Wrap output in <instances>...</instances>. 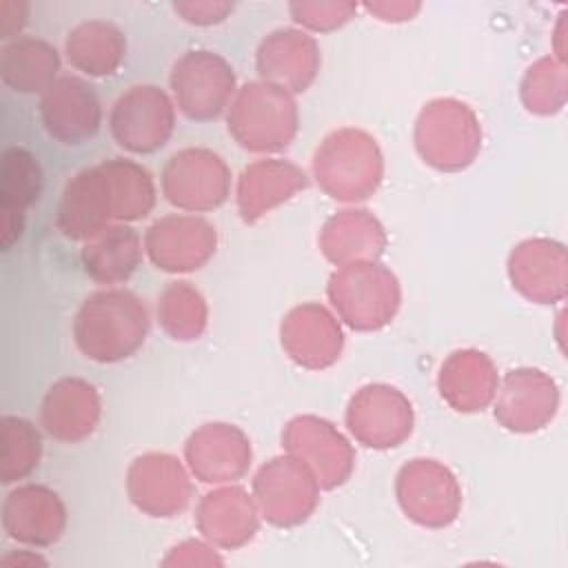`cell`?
<instances>
[{
    "mask_svg": "<svg viewBox=\"0 0 568 568\" xmlns=\"http://www.w3.org/2000/svg\"><path fill=\"white\" fill-rule=\"evenodd\" d=\"M160 184L171 206L186 213H206L229 200L231 171L220 153L189 146L166 160Z\"/></svg>",
    "mask_w": 568,
    "mask_h": 568,
    "instance_id": "obj_9",
    "label": "cell"
},
{
    "mask_svg": "<svg viewBox=\"0 0 568 568\" xmlns=\"http://www.w3.org/2000/svg\"><path fill=\"white\" fill-rule=\"evenodd\" d=\"M100 164L109 182L113 220L118 224H129L146 217L158 197L151 173L142 164L124 158H111Z\"/></svg>",
    "mask_w": 568,
    "mask_h": 568,
    "instance_id": "obj_32",
    "label": "cell"
},
{
    "mask_svg": "<svg viewBox=\"0 0 568 568\" xmlns=\"http://www.w3.org/2000/svg\"><path fill=\"white\" fill-rule=\"evenodd\" d=\"M497 386L499 375L493 359L475 348L453 351L437 375L442 399L459 413L484 410L495 399Z\"/></svg>",
    "mask_w": 568,
    "mask_h": 568,
    "instance_id": "obj_27",
    "label": "cell"
},
{
    "mask_svg": "<svg viewBox=\"0 0 568 568\" xmlns=\"http://www.w3.org/2000/svg\"><path fill=\"white\" fill-rule=\"evenodd\" d=\"M102 399L93 384L82 377H62L47 390L40 406L42 428L58 442H82L100 422Z\"/></svg>",
    "mask_w": 568,
    "mask_h": 568,
    "instance_id": "obj_23",
    "label": "cell"
},
{
    "mask_svg": "<svg viewBox=\"0 0 568 568\" xmlns=\"http://www.w3.org/2000/svg\"><path fill=\"white\" fill-rule=\"evenodd\" d=\"M38 111L49 138L67 146L91 140L102 124L100 98L93 84L78 75H60L40 95Z\"/></svg>",
    "mask_w": 568,
    "mask_h": 568,
    "instance_id": "obj_15",
    "label": "cell"
},
{
    "mask_svg": "<svg viewBox=\"0 0 568 568\" xmlns=\"http://www.w3.org/2000/svg\"><path fill=\"white\" fill-rule=\"evenodd\" d=\"M126 493L140 513L169 519L189 506L193 488L178 457L169 453H144L126 470Z\"/></svg>",
    "mask_w": 568,
    "mask_h": 568,
    "instance_id": "obj_14",
    "label": "cell"
},
{
    "mask_svg": "<svg viewBox=\"0 0 568 568\" xmlns=\"http://www.w3.org/2000/svg\"><path fill=\"white\" fill-rule=\"evenodd\" d=\"M337 317L353 331H379L399 311L402 288L390 268L379 262L337 266L326 286Z\"/></svg>",
    "mask_w": 568,
    "mask_h": 568,
    "instance_id": "obj_4",
    "label": "cell"
},
{
    "mask_svg": "<svg viewBox=\"0 0 568 568\" xmlns=\"http://www.w3.org/2000/svg\"><path fill=\"white\" fill-rule=\"evenodd\" d=\"M217 248L215 226L189 213L155 220L144 233V251L155 268L166 273H191L202 268Z\"/></svg>",
    "mask_w": 568,
    "mask_h": 568,
    "instance_id": "obj_13",
    "label": "cell"
},
{
    "mask_svg": "<svg viewBox=\"0 0 568 568\" xmlns=\"http://www.w3.org/2000/svg\"><path fill=\"white\" fill-rule=\"evenodd\" d=\"M64 528L67 508L60 495L42 484L18 486L2 501V530L22 546L47 548L62 537Z\"/></svg>",
    "mask_w": 568,
    "mask_h": 568,
    "instance_id": "obj_19",
    "label": "cell"
},
{
    "mask_svg": "<svg viewBox=\"0 0 568 568\" xmlns=\"http://www.w3.org/2000/svg\"><path fill=\"white\" fill-rule=\"evenodd\" d=\"M366 9L375 16H379V20H386V22H404V20H410L417 11H419V4H406V2H395V4H366Z\"/></svg>",
    "mask_w": 568,
    "mask_h": 568,
    "instance_id": "obj_39",
    "label": "cell"
},
{
    "mask_svg": "<svg viewBox=\"0 0 568 568\" xmlns=\"http://www.w3.org/2000/svg\"><path fill=\"white\" fill-rule=\"evenodd\" d=\"M42 166L38 158L22 149L9 146L0 166V246L9 251L24 231L27 209L40 200Z\"/></svg>",
    "mask_w": 568,
    "mask_h": 568,
    "instance_id": "obj_25",
    "label": "cell"
},
{
    "mask_svg": "<svg viewBox=\"0 0 568 568\" xmlns=\"http://www.w3.org/2000/svg\"><path fill=\"white\" fill-rule=\"evenodd\" d=\"M308 184L304 171L282 158H264L248 164L237 180V211L246 224H255L277 204L295 197Z\"/></svg>",
    "mask_w": 568,
    "mask_h": 568,
    "instance_id": "obj_26",
    "label": "cell"
},
{
    "mask_svg": "<svg viewBox=\"0 0 568 568\" xmlns=\"http://www.w3.org/2000/svg\"><path fill=\"white\" fill-rule=\"evenodd\" d=\"M320 490L308 466L288 453L266 462L253 477L257 510L277 528L304 524L320 504Z\"/></svg>",
    "mask_w": 568,
    "mask_h": 568,
    "instance_id": "obj_7",
    "label": "cell"
},
{
    "mask_svg": "<svg viewBox=\"0 0 568 568\" xmlns=\"http://www.w3.org/2000/svg\"><path fill=\"white\" fill-rule=\"evenodd\" d=\"M0 481L13 484L27 479L40 464L42 437L38 428L16 415H4L0 419Z\"/></svg>",
    "mask_w": 568,
    "mask_h": 568,
    "instance_id": "obj_34",
    "label": "cell"
},
{
    "mask_svg": "<svg viewBox=\"0 0 568 568\" xmlns=\"http://www.w3.org/2000/svg\"><path fill=\"white\" fill-rule=\"evenodd\" d=\"M280 339L284 353L308 371L333 366L344 348V331L337 317L317 302L293 306L280 324Z\"/></svg>",
    "mask_w": 568,
    "mask_h": 568,
    "instance_id": "obj_17",
    "label": "cell"
},
{
    "mask_svg": "<svg viewBox=\"0 0 568 568\" xmlns=\"http://www.w3.org/2000/svg\"><path fill=\"white\" fill-rule=\"evenodd\" d=\"M559 390L539 368L510 371L495 393V419L513 433H535L557 413Z\"/></svg>",
    "mask_w": 568,
    "mask_h": 568,
    "instance_id": "obj_18",
    "label": "cell"
},
{
    "mask_svg": "<svg viewBox=\"0 0 568 568\" xmlns=\"http://www.w3.org/2000/svg\"><path fill=\"white\" fill-rule=\"evenodd\" d=\"M173 11L180 13L182 20H186L191 24L211 27V24L226 20V16L233 11V2H211V0L173 2Z\"/></svg>",
    "mask_w": 568,
    "mask_h": 568,
    "instance_id": "obj_37",
    "label": "cell"
},
{
    "mask_svg": "<svg viewBox=\"0 0 568 568\" xmlns=\"http://www.w3.org/2000/svg\"><path fill=\"white\" fill-rule=\"evenodd\" d=\"M288 11L293 20L311 31H333L346 24L355 11V2H291Z\"/></svg>",
    "mask_w": 568,
    "mask_h": 568,
    "instance_id": "obj_36",
    "label": "cell"
},
{
    "mask_svg": "<svg viewBox=\"0 0 568 568\" xmlns=\"http://www.w3.org/2000/svg\"><path fill=\"white\" fill-rule=\"evenodd\" d=\"M521 102L530 113L550 115L566 102V73L564 64L552 58L537 60L521 80Z\"/></svg>",
    "mask_w": 568,
    "mask_h": 568,
    "instance_id": "obj_35",
    "label": "cell"
},
{
    "mask_svg": "<svg viewBox=\"0 0 568 568\" xmlns=\"http://www.w3.org/2000/svg\"><path fill=\"white\" fill-rule=\"evenodd\" d=\"M184 459L195 479L204 484H233L251 468V439L233 424L211 422L189 435Z\"/></svg>",
    "mask_w": 568,
    "mask_h": 568,
    "instance_id": "obj_16",
    "label": "cell"
},
{
    "mask_svg": "<svg viewBox=\"0 0 568 568\" xmlns=\"http://www.w3.org/2000/svg\"><path fill=\"white\" fill-rule=\"evenodd\" d=\"M413 426V404L395 386L366 384L348 399L346 428L362 446L397 448L410 437Z\"/></svg>",
    "mask_w": 568,
    "mask_h": 568,
    "instance_id": "obj_11",
    "label": "cell"
},
{
    "mask_svg": "<svg viewBox=\"0 0 568 568\" xmlns=\"http://www.w3.org/2000/svg\"><path fill=\"white\" fill-rule=\"evenodd\" d=\"M402 513L424 528L450 526L462 508V488L453 470L437 459H410L395 477Z\"/></svg>",
    "mask_w": 568,
    "mask_h": 568,
    "instance_id": "obj_10",
    "label": "cell"
},
{
    "mask_svg": "<svg viewBox=\"0 0 568 568\" xmlns=\"http://www.w3.org/2000/svg\"><path fill=\"white\" fill-rule=\"evenodd\" d=\"M322 64L320 44L300 29H275L262 38L255 51V69L262 80L304 93L317 78Z\"/></svg>",
    "mask_w": 568,
    "mask_h": 568,
    "instance_id": "obj_20",
    "label": "cell"
},
{
    "mask_svg": "<svg viewBox=\"0 0 568 568\" xmlns=\"http://www.w3.org/2000/svg\"><path fill=\"white\" fill-rule=\"evenodd\" d=\"M419 158L442 171L457 173L475 162L481 151V124L477 113L455 98H437L424 104L413 131Z\"/></svg>",
    "mask_w": 568,
    "mask_h": 568,
    "instance_id": "obj_5",
    "label": "cell"
},
{
    "mask_svg": "<svg viewBox=\"0 0 568 568\" xmlns=\"http://www.w3.org/2000/svg\"><path fill=\"white\" fill-rule=\"evenodd\" d=\"M60 55L42 38L24 36L7 42L0 53L2 84L16 93H44L60 75Z\"/></svg>",
    "mask_w": 568,
    "mask_h": 568,
    "instance_id": "obj_30",
    "label": "cell"
},
{
    "mask_svg": "<svg viewBox=\"0 0 568 568\" xmlns=\"http://www.w3.org/2000/svg\"><path fill=\"white\" fill-rule=\"evenodd\" d=\"M260 517L253 495L240 486H220L206 493L195 508V526L202 537L224 550L248 544L260 528Z\"/></svg>",
    "mask_w": 568,
    "mask_h": 568,
    "instance_id": "obj_22",
    "label": "cell"
},
{
    "mask_svg": "<svg viewBox=\"0 0 568 568\" xmlns=\"http://www.w3.org/2000/svg\"><path fill=\"white\" fill-rule=\"evenodd\" d=\"M113 206L102 164L78 171L64 186L55 213L58 231L73 242H89L111 226Z\"/></svg>",
    "mask_w": 568,
    "mask_h": 568,
    "instance_id": "obj_21",
    "label": "cell"
},
{
    "mask_svg": "<svg viewBox=\"0 0 568 568\" xmlns=\"http://www.w3.org/2000/svg\"><path fill=\"white\" fill-rule=\"evenodd\" d=\"M313 178L333 200L371 197L384 178V158L375 138L355 126L328 133L313 153Z\"/></svg>",
    "mask_w": 568,
    "mask_h": 568,
    "instance_id": "obj_3",
    "label": "cell"
},
{
    "mask_svg": "<svg viewBox=\"0 0 568 568\" xmlns=\"http://www.w3.org/2000/svg\"><path fill=\"white\" fill-rule=\"evenodd\" d=\"M149 313L142 300L120 286L91 293L73 320V339L87 359L115 364L133 357L146 342Z\"/></svg>",
    "mask_w": 568,
    "mask_h": 568,
    "instance_id": "obj_1",
    "label": "cell"
},
{
    "mask_svg": "<svg viewBox=\"0 0 568 568\" xmlns=\"http://www.w3.org/2000/svg\"><path fill=\"white\" fill-rule=\"evenodd\" d=\"M2 564H18V566H36V564H42L47 566V561L33 552V550H18V552H11L7 557H2Z\"/></svg>",
    "mask_w": 568,
    "mask_h": 568,
    "instance_id": "obj_40",
    "label": "cell"
},
{
    "mask_svg": "<svg viewBox=\"0 0 568 568\" xmlns=\"http://www.w3.org/2000/svg\"><path fill=\"white\" fill-rule=\"evenodd\" d=\"M109 131L129 153H155L175 131V102L155 84H135L113 102Z\"/></svg>",
    "mask_w": 568,
    "mask_h": 568,
    "instance_id": "obj_8",
    "label": "cell"
},
{
    "mask_svg": "<svg viewBox=\"0 0 568 568\" xmlns=\"http://www.w3.org/2000/svg\"><path fill=\"white\" fill-rule=\"evenodd\" d=\"M320 251L335 266L377 262L386 248L382 222L364 209H344L331 215L320 231Z\"/></svg>",
    "mask_w": 568,
    "mask_h": 568,
    "instance_id": "obj_28",
    "label": "cell"
},
{
    "mask_svg": "<svg viewBox=\"0 0 568 568\" xmlns=\"http://www.w3.org/2000/svg\"><path fill=\"white\" fill-rule=\"evenodd\" d=\"M508 277L526 300L555 304L566 295V248L559 242L535 237L517 244L508 257Z\"/></svg>",
    "mask_w": 568,
    "mask_h": 568,
    "instance_id": "obj_24",
    "label": "cell"
},
{
    "mask_svg": "<svg viewBox=\"0 0 568 568\" xmlns=\"http://www.w3.org/2000/svg\"><path fill=\"white\" fill-rule=\"evenodd\" d=\"M29 4L27 2H16V0H4L0 2V38L16 40V36L22 31L27 22Z\"/></svg>",
    "mask_w": 568,
    "mask_h": 568,
    "instance_id": "obj_38",
    "label": "cell"
},
{
    "mask_svg": "<svg viewBox=\"0 0 568 568\" xmlns=\"http://www.w3.org/2000/svg\"><path fill=\"white\" fill-rule=\"evenodd\" d=\"M226 129L251 153L284 151L300 129L295 95L266 80L246 82L226 109Z\"/></svg>",
    "mask_w": 568,
    "mask_h": 568,
    "instance_id": "obj_2",
    "label": "cell"
},
{
    "mask_svg": "<svg viewBox=\"0 0 568 568\" xmlns=\"http://www.w3.org/2000/svg\"><path fill=\"white\" fill-rule=\"evenodd\" d=\"M84 273L98 284H122L142 264V240L129 224H111L80 251Z\"/></svg>",
    "mask_w": 568,
    "mask_h": 568,
    "instance_id": "obj_29",
    "label": "cell"
},
{
    "mask_svg": "<svg viewBox=\"0 0 568 568\" xmlns=\"http://www.w3.org/2000/svg\"><path fill=\"white\" fill-rule=\"evenodd\" d=\"M67 60L73 69L102 78L118 71L126 55V38L113 22L89 20L73 27L64 42Z\"/></svg>",
    "mask_w": 568,
    "mask_h": 568,
    "instance_id": "obj_31",
    "label": "cell"
},
{
    "mask_svg": "<svg viewBox=\"0 0 568 568\" xmlns=\"http://www.w3.org/2000/svg\"><path fill=\"white\" fill-rule=\"evenodd\" d=\"M158 322L173 339L193 342L209 322L206 300L191 282H169L158 297Z\"/></svg>",
    "mask_w": 568,
    "mask_h": 568,
    "instance_id": "obj_33",
    "label": "cell"
},
{
    "mask_svg": "<svg viewBox=\"0 0 568 568\" xmlns=\"http://www.w3.org/2000/svg\"><path fill=\"white\" fill-rule=\"evenodd\" d=\"M282 446L308 466L322 490L346 484L355 466L351 442L328 419L315 415L293 417L282 430Z\"/></svg>",
    "mask_w": 568,
    "mask_h": 568,
    "instance_id": "obj_12",
    "label": "cell"
},
{
    "mask_svg": "<svg viewBox=\"0 0 568 568\" xmlns=\"http://www.w3.org/2000/svg\"><path fill=\"white\" fill-rule=\"evenodd\" d=\"M169 84L175 106L195 122L220 118L237 93L233 67L226 58L209 49L182 53L171 67Z\"/></svg>",
    "mask_w": 568,
    "mask_h": 568,
    "instance_id": "obj_6",
    "label": "cell"
}]
</instances>
